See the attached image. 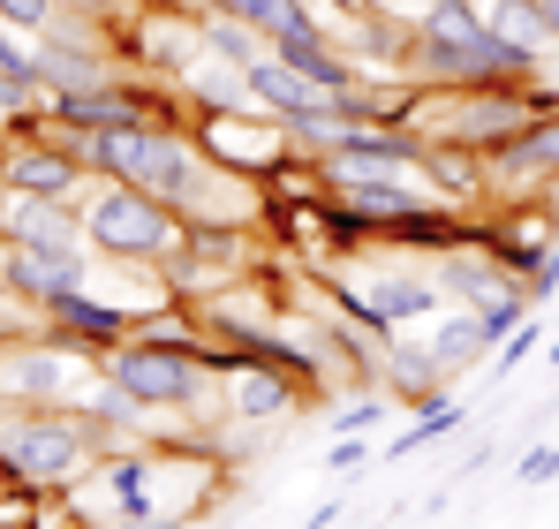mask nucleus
I'll use <instances>...</instances> for the list:
<instances>
[{"instance_id":"nucleus-1","label":"nucleus","mask_w":559,"mask_h":529,"mask_svg":"<svg viewBox=\"0 0 559 529\" xmlns=\"http://www.w3.org/2000/svg\"><path fill=\"white\" fill-rule=\"evenodd\" d=\"M76 152H84V167H98V175H114V181H136L152 197H167L175 212H197L204 204V181H212V167L197 160V144L175 137V129H159V121H129V129L76 137Z\"/></svg>"},{"instance_id":"nucleus-2","label":"nucleus","mask_w":559,"mask_h":529,"mask_svg":"<svg viewBox=\"0 0 559 529\" xmlns=\"http://www.w3.org/2000/svg\"><path fill=\"white\" fill-rule=\"evenodd\" d=\"M84 461H92V432H84L76 416L31 409V416H8V424H0V477H15L23 492L76 484Z\"/></svg>"},{"instance_id":"nucleus-3","label":"nucleus","mask_w":559,"mask_h":529,"mask_svg":"<svg viewBox=\"0 0 559 529\" xmlns=\"http://www.w3.org/2000/svg\"><path fill=\"white\" fill-rule=\"evenodd\" d=\"M84 243L106 250V258H167V250L182 243V220H175L167 197L106 175V189L84 204Z\"/></svg>"},{"instance_id":"nucleus-4","label":"nucleus","mask_w":559,"mask_h":529,"mask_svg":"<svg viewBox=\"0 0 559 529\" xmlns=\"http://www.w3.org/2000/svg\"><path fill=\"white\" fill-rule=\"evenodd\" d=\"M106 386H121L136 409H197L204 401V371H197L189 341H152V333L106 355Z\"/></svg>"},{"instance_id":"nucleus-5","label":"nucleus","mask_w":559,"mask_h":529,"mask_svg":"<svg viewBox=\"0 0 559 529\" xmlns=\"http://www.w3.org/2000/svg\"><path fill=\"white\" fill-rule=\"evenodd\" d=\"M537 114H559V91H514V98L476 91V98H439V106L416 114V121H424L439 144H476V152H491V144L522 137Z\"/></svg>"},{"instance_id":"nucleus-6","label":"nucleus","mask_w":559,"mask_h":529,"mask_svg":"<svg viewBox=\"0 0 559 529\" xmlns=\"http://www.w3.org/2000/svg\"><path fill=\"white\" fill-rule=\"evenodd\" d=\"M265 38H273L280 61H287V69H302L310 84H325V91H356V61H348V54H341V46H333V38H325V31L310 23V15H302V0H287V8H280Z\"/></svg>"},{"instance_id":"nucleus-7","label":"nucleus","mask_w":559,"mask_h":529,"mask_svg":"<svg viewBox=\"0 0 559 529\" xmlns=\"http://www.w3.org/2000/svg\"><path fill=\"white\" fill-rule=\"evenodd\" d=\"M0 189H15V197H76L84 189V152L76 144H15V152H0Z\"/></svg>"},{"instance_id":"nucleus-8","label":"nucleus","mask_w":559,"mask_h":529,"mask_svg":"<svg viewBox=\"0 0 559 529\" xmlns=\"http://www.w3.org/2000/svg\"><path fill=\"white\" fill-rule=\"evenodd\" d=\"M0 235L15 250H84V212H69L61 197H0Z\"/></svg>"},{"instance_id":"nucleus-9","label":"nucleus","mask_w":559,"mask_h":529,"mask_svg":"<svg viewBox=\"0 0 559 529\" xmlns=\"http://www.w3.org/2000/svg\"><path fill=\"white\" fill-rule=\"evenodd\" d=\"M129 54H136L144 69H159V77H189V69L204 61V23H189V15H175V8L159 0V8L136 15Z\"/></svg>"},{"instance_id":"nucleus-10","label":"nucleus","mask_w":559,"mask_h":529,"mask_svg":"<svg viewBox=\"0 0 559 529\" xmlns=\"http://www.w3.org/2000/svg\"><path fill=\"white\" fill-rule=\"evenodd\" d=\"M76 386H84V363H76V349L38 341V349L0 355V393H15V401H69Z\"/></svg>"},{"instance_id":"nucleus-11","label":"nucleus","mask_w":559,"mask_h":529,"mask_svg":"<svg viewBox=\"0 0 559 529\" xmlns=\"http://www.w3.org/2000/svg\"><path fill=\"white\" fill-rule=\"evenodd\" d=\"M552 175H559V114H537L522 137L491 144V167H484V181H499L507 197H522L530 181H552Z\"/></svg>"},{"instance_id":"nucleus-12","label":"nucleus","mask_w":559,"mask_h":529,"mask_svg":"<svg viewBox=\"0 0 559 529\" xmlns=\"http://www.w3.org/2000/svg\"><path fill=\"white\" fill-rule=\"evenodd\" d=\"M250 98L273 114V121H302V114H325V106H341L348 91H325L310 84L302 69H287L280 54H265V61H250Z\"/></svg>"},{"instance_id":"nucleus-13","label":"nucleus","mask_w":559,"mask_h":529,"mask_svg":"<svg viewBox=\"0 0 559 529\" xmlns=\"http://www.w3.org/2000/svg\"><path fill=\"white\" fill-rule=\"evenodd\" d=\"M92 272L76 250H15L8 243V258H0V287H15V295H31L38 310L53 303V295H69V287H84Z\"/></svg>"},{"instance_id":"nucleus-14","label":"nucleus","mask_w":559,"mask_h":529,"mask_svg":"<svg viewBox=\"0 0 559 529\" xmlns=\"http://www.w3.org/2000/svg\"><path fill=\"white\" fill-rule=\"evenodd\" d=\"M341 189V220L356 227H424L431 212H416V197L401 181H333Z\"/></svg>"},{"instance_id":"nucleus-15","label":"nucleus","mask_w":559,"mask_h":529,"mask_svg":"<svg viewBox=\"0 0 559 529\" xmlns=\"http://www.w3.org/2000/svg\"><path fill=\"white\" fill-rule=\"evenodd\" d=\"M212 152H227V167H273L280 152H287V121H235V114H212Z\"/></svg>"},{"instance_id":"nucleus-16","label":"nucleus","mask_w":559,"mask_h":529,"mask_svg":"<svg viewBox=\"0 0 559 529\" xmlns=\"http://www.w3.org/2000/svg\"><path fill=\"white\" fill-rule=\"evenodd\" d=\"M53 106V121L61 129H84V137H98V129H129V121H144V106L129 98V91H53L46 98Z\"/></svg>"},{"instance_id":"nucleus-17","label":"nucleus","mask_w":559,"mask_h":529,"mask_svg":"<svg viewBox=\"0 0 559 529\" xmlns=\"http://www.w3.org/2000/svg\"><path fill=\"white\" fill-rule=\"evenodd\" d=\"M356 310H364V326H371V333L401 326V318H431V310H439V280H408V272H393V280H371Z\"/></svg>"},{"instance_id":"nucleus-18","label":"nucleus","mask_w":559,"mask_h":529,"mask_svg":"<svg viewBox=\"0 0 559 529\" xmlns=\"http://www.w3.org/2000/svg\"><path fill=\"white\" fill-rule=\"evenodd\" d=\"M46 318H53V326H76V333H98V341H121V333L136 326L129 310H114V303H92L84 287H69V295H53V303H46Z\"/></svg>"},{"instance_id":"nucleus-19","label":"nucleus","mask_w":559,"mask_h":529,"mask_svg":"<svg viewBox=\"0 0 559 529\" xmlns=\"http://www.w3.org/2000/svg\"><path fill=\"white\" fill-rule=\"evenodd\" d=\"M484 23H491V38H507V46H522V54H545V46H552L537 0H484Z\"/></svg>"},{"instance_id":"nucleus-20","label":"nucleus","mask_w":559,"mask_h":529,"mask_svg":"<svg viewBox=\"0 0 559 529\" xmlns=\"http://www.w3.org/2000/svg\"><path fill=\"white\" fill-rule=\"evenodd\" d=\"M227 401H235V416H280L287 409V378L280 371H242V363H227Z\"/></svg>"},{"instance_id":"nucleus-21","label":"nucleus","mask_w":559,"mask_h":529,"mask_svg":"<svg viewBox=\"0 0 559 529\" xmlns=\"http://www.w3.org/2000/svg\"><path fill=\"white\" fill-rule=\"evenodd\" d=\"M424 349H431V363L454 378V371H468L476 355L491 349V326H484L476 310H462V318H447V326H439V341H424Z\"/></svg>"},{"instance_id":"nucleus-22","label":"nucleus","mask_w":559,"mask_h":529,"mask_svg":"<svg viewBox=\"0 0 559 529\" xmlns=\"http://www.w3.org/2000/svg\"><path fill=\"white\" fill-rule=\"evenodd\" d=\"M258 23H235V15H204V61H227V69H250V61H265L258 54Z\"/></svg>"},{"instance_id":"nucleus-23","label":"nucleus","mask_w":559,"mask_h":529,"mask_svg":"<svg viewBox=\"0 0 559 529\" xmlns=\"http://www.w3.org/2000/svg\"><path fill=\"white\" fill-rule=\"evenodd\" d=\"M439 295H462V303H491V295H499V272H491V258H468V250H454V258L439 264Z\"/></svg>"},{"instance_id":"nucleus-24","label":"nucleus","mask_w":559,"mask_h":529,"mask_svg":"<svg viewBox=\"0 0 559 529\" xmlns=\"http://www.w3.org/2000/svg\"><path fill=\"white\" fill-rule=\"evenodd\" d=\"M31 31L23 23H0V77H23V84H46V46H23Z\"/></svg>"},{"instance_id":"nucleus-25","label":"nucleus","mask_w":559,"mask_h":529,"mask_svg":"<svg viewBox=\"0 0 559 529\" xmlns=\"http://www.w3.org/2000/svg\"><path fill=\"white\" fill-rule=\"evenodd\" d=\"M454 424H462V409H454V401H439V409H424V416H416V424H408V432H401V439H393V454H416V446L447 439V432H454Z\"/></svg>"},{"instance_id":"nucleus-26","label":"nucleus","mask_w":559,"mask_h":529,"mask_svg":"<svg viewBox=\"0 0 559 529\" xmlns=\"http://www.w3.org/2000/svg\"><path fill=\"white\" fill-rule=\"evenodd\" d=\"M204 15H235V23H258V31H273V15L287 0H197Z\"/></svg>"},{"instance_id":"nucleus-27","label":"nucleus","mask_w":559,"mask_h":529,"mask_svg":"<svg viewBox=\"0 0 559 529\" xmlns=\"http://www.w3.org/2000/svg\"><path fill=\"white\" fill-rule=\"evenodd\" d=\"M385 409H393V401H356V409H333V432H341V439H364Z\"/></svg>"},{"instance_id":"nucleus-28","label":"nucleus","mask_w":559,"mask_h":529,"mask_svg":"<svg viewBox=\"0 0 559 529\" xmlns=\"http://www.w3.org/2000/svg\"><path fill=\"white\" fill-rule=\"evenodd\" d=\"M61 0H0V23H23V31H46Z\"/></svg>"},{"instance_id":"nucleus-29","label":"nucleus","mask_w":559,"mask_h":529,"mask_svg":"<svg viewBox=\"0 0 559 529\" xmlns=\"http://www.w3.org/2000/svg\"><path fill=\"white\" fill-rule=\"evenodd\" d=\"M514 477H522V484H552L559 477V446H530V454L514 461Z\"/></svg>"},{"instance_id":"nucleus-30","label":"nucleus","mask_w":559,"mask_h":529,"mask_svg":"<svg viewBox=\"0 0 559 529\" xmlns=\"http://www.w3.org/2000/svg\"><path fill=\"white\" fill-rule=\"evenodd\" d=\"M552 287H559V250H537V258H530V295L545 303Z\"/></svg>"},{"instance_id":"nucleus-31","label":"nucleus","mask_w":559,"mask_h":529,"mask_svg":"<svg viewBox=\"0 0 559 529\" xmlns=\"http://www.w3.org/2000/svg\"><path fill=\"white\" fill-rule=\"evenodd\" d=\"M364 461H371V446H364V439H341L333 454H325V469H333V477H356Z\"/></svg>"},{"instance_id":"nucleus-32","label":"nucleus","mask_w":559,"mask_h":529,"mask_svg":"<svg viewBox=\"0 0 559 529\" xmlns=\"http://www.w3.org/2000/svg\"><path fill=\"white\" fill-rule=\"evenodd\" d=\"M530 349H537V318H522V326L507 333V349H499V371H514V363H522Z\"/></svg>"},{"instance_id":"nucleus-33","label":"nucleus","mask_w":559,"mask_h":529,"mask_svg":"<svg viewBox=\"0 0 559 529\" xmlns=\"http://www.w3.org/2000/svg\"><path fill=\"white\" fill-rule=\"evenodd\" d=\"M545 8V31H552V46H559V0H537Z\"/></svg>"},{"instance_id":"nucleus-34","label":"nucleus","mask_w":559,"mask_h":529,"mask_svg":"<svg viewBox=\"0 0 559 529\" xmlns=\"http://www.w3.org/2000/svg\"><path fill=\"white\" fill-rule=\"evenodd\" d=\"M325 8H333V15H364L371 0H325Z\"/></svg>"}]
</instances>
